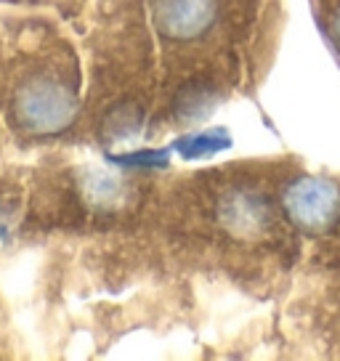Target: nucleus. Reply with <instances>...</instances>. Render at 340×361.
<instances>
[{
  "label": "nucleus",
  "mask_w": 340,
  "mask_h": 361,
  "mask_svg": "<svg viewBox=\"0 0 340 361\" xmlns=\"http://www.w3.org/2000/svg\"><path fill=\"white\" fill-rule=\"evenodd\" d=\"M78 114V96L64 80L35 75L13 96V117L32 135H54L67 130Z\"/></svg>",
  "instance_id": "obj_1"
},
{
  "label": "nucleus",
  "mask_w": 340,
  "mask_h": 361,
  "mask_svg": "<svg viewBox=\"0 0 340 361\" xmlns=\"http://www.w3.org/2000/svg\"><path fill=\"white\" fill-rule=\"evenodd\" d=\"M282 204L293 226L308 234H324L340 218V189L327 178L300 176L284 189Z\"/></svg>",
  "instance_id": "obj_2"
},
{
  "label": "nucleus",
  "mask_w": 340,
  "mask_h": 361,
  "mask_svg": "<svg viewBox=\"0 0 340 361\" xmlns=\"http://www.w3.org/2000/svg\"><path fill=\"white\" fill-rule=\"evenodd\" d=\"M218 215H221V224L237 237H255L272 224L269 202L258 194L248 192V189H237V192L226 194Z\"/></svg>",
  "instance_id": "obj_4"
},
{
  "label": "nucleus",
  "mask_w": 340,
  "mask_h": 361,
  "mask_svg": "<svg viewBox=\"0 0 340 361\" xmlns=\"http://www.w3.org/2000/svg\"><path fill=\"white\" fill-rule=\"evenodd\" d=\"M216 0H154V24L170 40H194L216 22Z\"/></svg>",
  "instance_id": "obj_3"
},
{
  "label": "nucleus",
  "mask_w": 340,
  "mask_h": 361,
  "mask_svg": "<svg viewBox=\"0 0 340 361\" xmlns=\"http://www.w3.org/2000/svg\"><path fill=\"white\" fill-rule=\"evenodd\" d=\"M335 32H338V37H340V8H338V13H335Z\"/></svg>",
  "instance_id": "obj_8"
},
{
  "label": "nucleus",
  "mask_w": 340,
  "mask_h": 361,
  "mask_svg": "<svg viewBox=\"0 0 340 361\" xmlns=\"http://www.w3.org/2000/svg\"><path fill=\"white\" fill-rule=\"evenodd\" d=\"M141 120L144 114L136 104H120L114 106L112 112L107 114L104 120V135L109 141H125V138H133L141 130Z\"/></svg>",
  "instance_id": "obj_5"
},
{
  "label": "nucleus",
  "mask_w": 340,
  "mask_h": 361,
  "mask_svg": "<svg viewBox=\"0 0 340 361\" xmlns=\"http://www.w3.org/2000/svg\"><path fill=\"white\" fill-rule=\"evenodd\" d=\"M213 106H216V93L202 88V85H194V88L183 90L181 96H178V120L205 117Z\"/></svg>",
  "instance_id": "obj_7"
},
{
  "label": "nucleus",
  "mask_w": 340,
  "mask_h": 361,
  "mask_svg": "<svg viewBox=\"0 0 340 361\" xmlns=\"http://www.w3.org/2000/svg\"><path fill=\"white\" fill-rule=\"evenodd\" d=\"M224 147H229L226 130H213V133H200V135H189L178 141V152H181L186 159H197V157H210L221 152Z\"/></svg>",
  "instance_id": "obj_6"
}]
</instances>
